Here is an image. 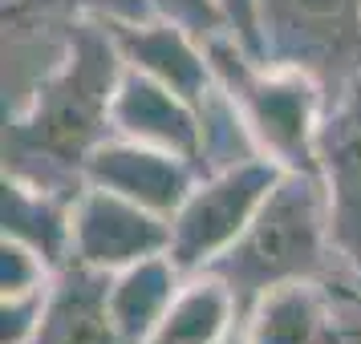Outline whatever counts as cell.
<instances>
[{
	"mask_svg": "<svg viewBox=\"0 0 361 344\" xmlns=\"http://www.w3.org/2000/svg\"><path fill=\"white\" fill-rule=\"evenodd\" d=\"M0 239H17V243L33 247L53 272H61L73 260V198L4 179Z\"/></svg>",
	"mask_w": 361,
	"mask_h": 344,
	"instance_id": "cell-13",
	"label": "cell"
},
{
	"mask_svg": "<svg viewBox=\"0 0 361 344\" xmlns=\"http://www.w3.org/2000/svg\"><path fill=\"white\" fill-rule=\"evenodd\" d=\"M29 344H126L110 316V276L69 260L53 276L41 324Z\"/></svg>",
	"mask_w": 361,
	"mask_h": 344,
	"instance_id": "cell-11",
	"label": "cell"
},
{
	"mask_svg": "<svg viewBox=\"0 0 361 344\" xmlns=\"http://www.w3.org/2000/svg\"><path fill=\"white\" fill-rule=\"evenodd\" d=\"M280 174L284 170L268 158H252V163L228 166V170H215V174H199L191 195L171 215L166 255L175 260L183 276L207 272L244 235Z\"/></svg>",
	"mask_w": 361,
	"mask_h": 344,
	"instance_id": "cell-5",
	"label": "cell"
},
{
	"mask_svg": "<svg viewBox=\"0 0 361 344\" xmlns=\"http://www.w3.org/2000/svg\"><path fill=\"white\" fill-rule=\"evenodd\" d=\"M166 247H171V219L163 215L90 182L73 198V260L85 267L114 276L150 255H166Z\"/></svg>",
	"mask_w": 361,
	"mask_h": 344,
	"instance_id": "cell-7",
	"label": "cell"
},
{
	"mask_svg": "<svg viewBox=\"0 0 361 344\" xmlns=\"http://www.w3.org/2000/svg\"><path fill=\"white\" fill-rule=\"evenodd\" d=\"M122 69L110 25L73 20L61 65L20 114L4 117V179L66 198L82 195L90 154L114 138L110 110Z\"/></svg>",
	"mask_w": 361,
	"mask_h": 344,
	"instance_id": "cell-1",
	"label": "cell"
},
{
	"mask_svg": "<svg viewBox=\"0 0 361 344\" xmlns=\"http://www.w3.org/2000/svg\"><path fill=\"white\" fill-rule=\"evenodd\" d=\"M231 288L247 312L280 284H329L345 288V267L333 243V219L321 174L284 170L260 203L256 219L235 243L207 267Z\"/></svg>",
	"mask_w": 361,
	"mask_h": 344,
	"instance_id": "cell-2",
	"label": "cell"
},
{
	"mask_svg": "<svg viewBox=\"0 0 361 344\" xmlns=\"http://www.w3.org/2000/svg\"><path fill=\"white\" fill-rule=\"evenodd\" d=\"M4 8H29L57 20H102V25H130L159 17L154 0H4Z\"/></svg>",
	"mask_w": 361,
	"mask_h": 344,
	"instance_id": "cell-17",
	"label": "cell"
},
{
	"mask_svg": "<svg viewBox=\"0 0 361 344\" xmlns=\"http://www.w3.org/2000/svg\"><path fill=\"white\" fill-rule=\"evenodd\" d=\"M49 263L37 255L33 247L17 243V239H0V300H33L53 288Z\"/></svg>",
	"mask_w": 361,
	"mask_h": 344,
	"instance_id": "cell-18",
	"label": "cell"
},
{
	"mask_svg": "<svg viewBox=\"0 0 361 344\" xmlns=\"http://www.w3.org/2000/svg\"><path fill=\"white\" fill-rule=\"evenodd\" d=\"M256 53L333 94L361 73V0H256Z\"/></svg>",
	"mask_w": 361,
	"mask_h": 344,
	"instance_id": "cell-4",
	"label": "cell"
},
{
	"mask_svg": "<svg viewBox=\"0 0 361 344\" xmlns=\"http://www.w3.org/2000/svg\"><path fill=\"white\" fill-rule=\"evenodd\" d=\"M333 320L329 284H280L244 312L240 344H329Z\"/></svg>",
	"mask_w": 361,
	"mask_h": 344,
	"instance_id": "cell-12",
	"label": "cell"
},
{
	"mask_svg": "<svg viewBox=\"0 0 361 344\" xmlns=\"http://www.w3.org/2000/svg\"><path fill=\"white\" fill-rule=\"evenodd\" d=\"M183 272L171 255H150L126 272L110 276V316L126 344H147L154 328L163 324L166 308L183 288Z\"/></svg>",
	"mask_w": 361,
	"mask_h": 344,
	"instance_id": "cell-15",
	"label": "cell"
},
{
	"mask_svg": "<svg viewBox=\"0 0 361 344\" xmlns=\"http://www.w3.org/2000/svg\"><path fill=\"white\" fill-rule=\"evenodd\" d=\"M195 110H199V174H215V170L264 158L252 126L244 122L240 106L231 101V94L219 82L203 94Z\"/></svg>",
	"mask_w": 361,
	"mask_h": 344,
	"instance_id": "cell-16",
	"label": "cell"
},
{
	"mask_svg": "<svg viewBox=\"0 0 361 344\" xmlns=\"http://www.w3.org/2000/svg\"><path fill=\"white\" fill-rule=\"evenodd\" d=\"M215 82L231 94L244 122L256 134V146L280 170L317 174V130L325 114V89L300 69L268 65L235 33L203 37Z\"/></svg>",
	"mask_w": 361,
	"mask_h": 344,
	"instance_id": "cell-3",
	"label": "cell"
},
{
	"mask_svg": "<svg viewBox=\"0 0 361 344\" xmlns=\"http://www.w3.org/2000/svg\"><path fill=\"white\" fill-rule=\"evenodd\" d=\"M317 174L329 195L345 288L361 295V73L325 94V114L317 130Z\"/></svg>",
	"mask_w": 361,
	"mask_h": 344,
	"instance_id": "cell-6",
	"label": "cell"
},
{
	"mask_svg": "<svg viewBox=\"0 0 361 344\" xmlns=\"http://www.w3.org/2000/svg\"><path fill=\"white\" fill-rule=\"evenodd\" d=\"M85 182L102 186V191H114V195L171 219L183 207V198L191 195V186L199 182V166L191 158L171 154V150L142 146V142L114 134L90 154Z\"/></svg>",
	"mask_w": 361,
	"mask_h": 344,
	"instance_id": "cell-8",
	"label": "cell"
},
{
	"mask_svg": "<svg viewBox=\"0 0 361 344\" xmlns=\"http://www.w3.org/2000/svg\"><path fill=\"white\" fill-rule=\"evenodd\" d=\"M110 33H114V45L122 53V65L163 82L166 89H175L191 106H199L203 94L215 85V69L203 37L191 33L179 20H130V25H110Z\"/></svg>",
	"mask_w": 361,
	"mask_h": 344,
	"instance_id": "cell-9",
	"label": "cell"
},
{
	"mask_svg": "<svg viewBox=\"0 0 361 344\" xmlns=\"http://www.w3.org/2000/svg\"><path fill=\"white\" fill-rule=\"evenodd\" d=\"M154 8H159V17L179 20V25H187L199 37H212L228 29V20L219 13V0H154Z\"/></svg>",
	"mask_w": 361,
	"mask_h": 344,
	"instance_id": "cell-19",
	"label": "cell"
},
{
	"mask_svg": "<svg viewBox=\"0 0 361 344\" xmlns=\"http://www.w3.org/2000/svg\"><path fill=\"white\" fill-rule=\"evenodd\" d=\"M118 138H130L142 146L171 150L199 166V110L163 82H154L138 69H122L110 110Z\"/></svg>",
	"mask_w": 361,
	"mask_h": 344,
	"instance_id": "cell-10",
	"label": "cell"
},
{
	"mask_svg": "<svg viewBox=\"0 0 361 344\" xmlns=\"http://www.w3.org/2000/svg\"><path fill=\"white\" fill-rule=\"evenodd\" d=\"M219 13H224L231 33L256 53V0H219Z\"/></svg>",
	"mask_w": 361,
	"mask_h": 344,
	"instance_id": "cell-20",
	"label": "cell"
},
{
	"mask_svg": "<svg viewBox=\"0 0 361 344\" xmlns=\"http://www.w3.org/2000/svg\"><path fill=\"white\" fill-rule=\"evenodd\" d=\"M244 312L231 288L212 272H195L183 279L175 304L147 344H231L240 340Z\"/></svg>",
	"mask_w": 361,
	"mask_h": 344,
	"instance_id": "cell-14",
	"label": "cell"
}]
</instances>
